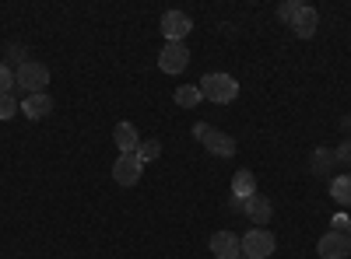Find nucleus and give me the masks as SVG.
Returning a JSON list of instances; mask_svg holds the SVG:
<instances>
[{"label":"nucleus","mask_w":351,"mask_h":259,"mask_svg":"<svg viewBox=\"0 0 351 259\" xmlns=\"http://www.w3.org/2000/svg\"><path fill=\"white\" fill-rule=\"evenodd\" d=\"M197 88H200V98H208L215 105H228L239 95V81L232 74H204V81L197 84Z\"/></svg>","instance_id":"1"},{"label":"nucleus","mask_w":351,"mask_h":259,"mask_svg":"<svg viewBox=\"0 0 351 259\" xmlns=\"http://www.w3.org/2000/svg\"><path fill=\"white\" fill-rule=\"evenodd\" d=\"M14 84H21L28 95H46L49 67H46V64H36V60H25V64L14 70Z\"/></svg>","instance_id":"2"},{"label":"nucleus","mask_w":351,"mask_h":259,"mask_svg":"<svg viewBox=\"0 0 351 259\" xmlns=\"http://www.w3.org/2000/svg\"><path fill=\"white\" fill-rule=\"evenodd\" d=\"M193 137H197L215 158H232V154H236V140H232L228 133H221V130H215V126H208V123H197V126H193Z\"/></svg>","instance_id":"3"},{"label":"nucleus","mask_w":351,"mask_h":259,"mask_svg":"<svg viewBox=\"0 0 351 259\" xmlns=\"http://www.w3.org/2000/svg\"><path fill=\"white\" fill-rule=\"evenodd\" d=\"M243 245V259H267L278 249V238L267 232V228H250V232L239 238Z\"/></svg>","instance_id":"4"},{"label":"nucleus","mask_w":351,"mask_h":259,"mask_svg":"<svg viewBox=\"0 0 351 259\" xmlns=\"http://www.w3.org/2000/svg\"><path fill=\"white\" fill-rule=\"evenodd\" d=\"M190 32H193V18L186 11H165L162 14V36L169 42H183Z\"/></svg>","instance_id":"5"},{"label":"nucleus","mask_w":351,"mask_h":259,"mask_svg":"<svg viewBox=\"0 0 351 259\" xmlns=\"http://www.w3.org/2000/svg\"><path fill=\"white\" fill-rule=\"evenodd\" d=\"M158 67L162 74H183L190 67V49L183 42H165V49L158 53Z\"/></svg>","instance_id":"6"},{"label":"nucleus","mask_w":351,"mask_h":259,"mask_svg":"<svg viewBox=\"0 0 351 259\" xmlns=\"http://www.w3.org/2000/svg\"><path fill=\"white\" fill-rule=\"evenodd\" d=\"M316 252L324 259H348L351 256V235L348 232H327L316 242Z\"/></svg>","instance_id":"7"},{"label":"nucleus","mask_w":351,"mask_h":259,"mask_svg":"<svg viewBox=\"0 0 351 259\" xmlns=\"http://www.w3.org/2000/svg\"><path fill=\"white\" fill-rule=\"evenodd\" d=\"M141 172H144V165H141L137 154H120V158H116V165H112V179L120 182V186H137L141 182Z\"/></svg>","instance_id":"8"},{"label":"nucleus","mask_w":351,"mask_h":259,"mask_svg":"<svg viewBox=\"0 0 351 259\" xmlns=\"http://www.w3.org/2000/svg\"><path fill=\"white\" fill-rule=\"evenodd\" d=\"M211 252H215V259H243V245L232 232H215L211 235Z\"/></svg>","instance_id":"9"},{"label":"nucleus","mask_w":351,"mask_h":259,"mask_svg":"<svg viewBox=\"0 0 351 259\" xmlns=\"http://www.w3.org/2000/svg\"><path fill=\"white\" fill-rule=\"evenodd\" d=\"M243 214H246V217H250L256 228H263V224L271 221V214H274V204H271L267 196H260V193H256V196H250V200H246Z\"/></svg>","instance_id":"10"},{"label":"nucleus","mask_w":351,"mask_h":259,"mask_svg":"<svg viewBox=\"0 0 351 259\" xmlns=\"http://www.w3.org/2000/svg\"><path fill=\"white\" fill-rule=\"evenodd\" d=\"M112 140H116V148H120V154H137V148H141V133H137L134 123H116Z\"/></svg>","instance_id":"11"},{"label":"nucleus","mask_w":351,"mask_h":259,"mask_svg":"<svg viewBox=\"0 0 351 259\" xmlns=\"http://www.w3.org/2000/svg\"><path fill=\"white\" fill-rule=\"evenodd\" d=\"M316 25H319L316 8L302 4V8H299V14H295V21H291L288 28H295V36H299V39H313V36H316Z\"/></svg>","instance_id":"12"},{"label":"nucleus","mask_w":351,"mask_h":259,"mask_svg":"<svg viewBox=\"0 0 351 259\" xmlns=\"http://www.w3.org/2000/svg\"><path fill=\"white\" fill-rule=\"evenodd\" d=\"M250 196H256V179H253V172L243 168L232 176V200H239V204H246Z\"/></svg>","instance_id":"13"},{"label":"nucleus","mask_w":351,"mask_h":259,"mask_svg":"<svg viewBox=\"0 0 351 259\" xmlns=\"http://www.w3.org/2000/svg\"><path fill=\"white\" fill-rule=\"evenodd\" d=\"M21 112H25L28 120H46L49 112H53V98L49 95H28L21 102Z\"/></svg>","instance_id":"14"},{"label":"nucleus","mask_w":351,"mask_h":259,"mask_svg":"<svg viewBox=\"0 0 351 259\" xmlns=\"http://www.w3.org/2000/svg\"><path fill=\"white\" fill-rule=\"evenodd\" d=\"M176 105L180 109H197L200 105V88L197 84H180V88H176Z\"/></svg>","instance_id":"15"},{"label":"nucleus","mask_w":351,"mask_h":259,"mask_svg":"<svg viewBox=\"0 0 351 259\" xmlns=\"http://www.w3.org/2000/svg\"><path fill=\"white\" fill-rule=\"evenodd\" d=\"M330 196L337 200L341 207H351V176H337L330 182Z\"/></svg>","instance_id":"16"},{"label":"nucleus","mask_w":351,"mask_h":259,"mask_svg":"<svg viewBox=\"0 0 351 259\" xmlns=\"http://www.w3.org/2000/svg\"><path fill=\"white\" fill-rule=\"evenodd\" d=\"M158 154H162V140H141V148H137V158H141V165L155 161Z\"/></svg>","instance_id":"17"},{"label":"nucleus","mask_w":351,"mask_h":259,"mask_svg":"<svg viewBox=\"0 0 351 259\" xmlns=\"http://www.w3.org/2000/svg\"><path fill=\"white\" fill-rule=\"evenodd\" d=\"M299 8H302L299 0H285V4H278V18L291 25V21H295V14H299Z\"/></svg>","instance_id":"18"},{"label":"nucleus","mask_w":351,"mask_h":259,"mask_svg":"<svg viewBox=\"0 0 351 259\" xmlns=\"http://www.w3.org/2000/svg\"><path fill=\"white\" fill-rule=\"evenodd\" d=\"M18 102H14V95H0V120H11V116H18Z\"/></svg>","instance_id":"19"},{"label":"nucleus","mask_w":351,"mask_h":259,"mask_svg":"<svg viewBox=\"0 0 351 259\" xmlns=\"http://www.w3.org/2000/svg\"><path fill=\"white\" fill-rule=\"evenodd\" d=\"M11 88H14V70L0 64V95H11Z\"/></svg>","instance_id":"20"},{"label":"nucleus","mask_w":351,"mask_h":259,"mask_svg":"<svg viewBox=\"0 0 351 259\" xmlns=\"http://www.w3.org/2000/svg\"><path fill=\"white\" fill-rule=\"evenodd\" d=\"M330 161H337L330 151H316V154H313V168H316V172H327V168H330Z\"/></svg>","instance_id":"21"},{"label":"nucleus","mask_w":351,"mask_h":259,"mask_svg":"<svg viewBox=\"0 0 351 259\" xmlns=\"http://www.w3.org/2000/svg\"><path fill=\"white\" fill-rule=\"evenodd\" d=\"M334 158H337V161H348V165H351V140H344V144H341V148L334 151Z\"/></svg>","instance_id":"22"},{"label":"nucleus","mask_w":351,"mask_h":259,"mask_svg":"<svg viewBox=\"0 0 351 259\" xmlns=\"http://www.w3.org/2000/svg\"><path fill=\"white\" fill-rule=\"evenodd\" d=\"M334 224H337L334 232H344V228H348V217H344V214H337V217H334Z\"/></svg>","instance_id":"23"},{"label":"nucleus","mask_w":351,"mask_h":259,"mask_svg":"<svg viewBox=\"0 0 351 259\" xmlns=\"http://www.w3.org/2000/svg\"><path fill=\"white\" fill-rule=\"evenodd\" d=\"M344 232H348V235H351V217H348V228H344Z\"/></svg>","instance_id":"24"}]
</instances>
